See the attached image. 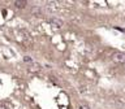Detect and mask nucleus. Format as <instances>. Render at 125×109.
Here are the masks:
<instances>
[{"label": "nucleus", "instance_id": "nucleus-1", "mask_svg": "<svg viewBox=\"0 0 125 109\" xmlns=\"http://www.w3.org/2000/svg\"><path fill=\"white\" fill-rule=\"evenodd\" d=\"M112 61L116 64H125V53L124 52H115L112 54Z\"/></svg>", "mask_w": 125, "mask_h": 109}, {"label": "nucleus", "instance_id": "nucleus-2", "mask_svg": "<svg viewBox=\"0 0 125 109\" xmlns=\"http://www.w3.org/2000/svg\"><path fill=\"white\" fill-rule=\"evenodd\" d=\"M48 22H50L52 26H55V27H61V26H62V23H64L60 18H56V17L50 18V19H48Z\"/></svg>", "mask_w": 125, "mask_h": 109}, {"label": "nucleus", "instance_id": "nucleus-3", "mask_svg": "<svg viewBox=\"0 0 125 109\" xmlns=\"http://www.w3.org/2000/svg\"><path fill=\"white\" fill-rule=\"evenodd\" d=\"M26 1L25 0H16L14 1V7L16 8H18V9H22V8H25L26 7Z\"/></svg>", "mask_w": 125, "mask_h": 109}, {"label": "nucleus", "instance_id": "nucleus-4", "mask_svg": "<svg viewBox=\"0 0 125 109\" xmlns=\"http://www.w3.org/2000/svg\"><path fill=\"white\" fill-rule=\"evenodd\" d=\"M41 70V65L39 64H31L30 65V68H29V72H31V73H35V72H39Z\"/></svg>", "mask_w": 125, "mask_h": 109}, {"label": "nucleus", "instance_id": "nucleus-5", "mask_svg": "<svg viewBox=\"0 0 125 109\" xmlns=\"http://www.w3.org/2000/svg\"><path fill=\"white\" fill-rule=\"evenodd\" d=\"M31 12H33L34 14H38V16H41V14H42L41 8H33V10H31Z\"/></svg>", "mask_w": 125, "mask_h": 109}, {"label": "nucleus", "instance_id": "nucleus-6", "mask_svg": "<svg viewBox=\"0 0 125 109\" xmlns=\"http://www.w3.org/2000/svg\"><path fill=\"white\" fill-rule=\"evenodd\" d=\"M23 61H25V62H30V64H33V58H31L30 56H25V57H23Z\"/></svg>", "mask_w": 125, "mask_h": 109}, {"label": "nucleus", "instance_id": "nucleus-7", "mask_svg": "<svg viewBox=\"0 0 125 109\" xmlns=\"http://www.w3.org/2000/svg\"><path fill=\"white\" fill-rule=\"evenodd\" d=\"M78 109H90V108H89V107H85V105H81Z\"/></svg>", "mask_w": 125, "mask_h": 109}, {"label": "nucleus", "instance_id": "nucleus-8", "mask_svg": "<svg viewBox=\"0 0 125 109\" xmlns=\"http://www.w3.org/2000/svg\"><path fill=\"white\" fill-rule=\"evenodd\" d=\"M0 109H5V107H4V105H0Z\"/></svg>", "mask_w": 125, "mask_h": 109}]
</instances>
